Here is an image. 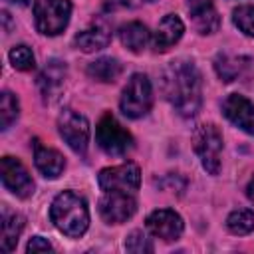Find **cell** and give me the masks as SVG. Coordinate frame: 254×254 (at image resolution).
Masks as SVG:
<instances>
[{"label": "cell", "mask_w": 254, "mask_h": 254, "mask_svg": "<svg viewBox=\"0 0 254 254\" xmlns=\"http://www.w3.org/2000/svg\"><path fill=\"white\" fill-rule=\"evenodd\" d=\"M222 113L230 123L254 135V103L250 99H246L244 95L232 93L222 101Z\"/></svg>", "instance_id": "11"}, {"label": "cell", "mask_w": 254, "mask_h": 254, "mask_svg": "<svg viewBox=\"0 0 254 254\" xmlns=\"http://www.w3.org/2000/svg\"><path fill=\"white\" fill-rule=\"evenodd\" d=\"M97 183L103 190H123L135 192L141 183V171L135 163H123L117 167H107L99 173Z\"/></svg>", "instance_id": "8"}, {"label": "cell", "mask_w": 254, "mask_h": 254, "mask_svg": "<svg viewBox=\"0 0 254 254\" xmlns=\"http://www.w3.org/2000/svg\"><path fill=\"white\" fill-rule=\"evenodd\" d=\"M87 73L97 81H115L121 75V64L115 58H99L87 65Z\"/></svg>", "instance_id": "20"}, {"label": "cell", "mask_w": 254, "mask_h": 254, "mask_svg": "<svg viewBox=\"0 0 254 254\" xmlns=\"http://www.w3.org/2000/svg\"><path fill=\"white\" fill-rule=\"evenodd\" d=\"M232 20L236 24V28L240 32H244L246 36L254 38V6L246 4V6H238L232 12Z\"/></svg>", "instance_id": "24"}, {"label": "cell", "mask_w": 254, "mask_h": 254, "mask_svg": "<svg viewBox=\"0 0 254 254\" xmlns=\"http://www.w3.org/2000/svg\"><path fill=\"white\" fill-rule=\"evenodd\" d=\"M125 248L127 252H135V254H143V252H153V244L151 240L141 232V230H133L127 240H125Z\"/></svg>", "instance_id": "26"}, {"label": "cell", "mask_w": 254, "mask_h": 254, "mask_svg": "<svg viewBox=\"0 0 254 254\" xmlns=\"http://www.w3.org/2000/svg\"><path fill=\"white\" fill-rule=\"evenodd\" d=\"M95 139L97 145L107 153V155H125L133 147V137L129 131L123 129V125L117 123V119L111 113H105L97 127H95Z\"/></svg>", "instance_id": "6"}, {"label": "cell", "mask_w": 254, "mask_h": 254, "mask_svg": "<svg viewBox=\"0 0 254 254\" xmlns=\"http://www.w3.org/2000/svg\"><path fill=\"white\" fill-rule=\"evenodd\" d=\"M18 99L14 93L4 91L2 93V103H0V125L2 129H8L12 125V121H16L18 117Z\"/></svg>", "instance_id": "23"}, {"label": "cell", "mask_w": 254, "mask_h": 254, "mask_svg": "<svg viewBox=\"0 0 254 254\" xmlns=\"http://www.w3.org/2000/svg\"><path fill=\"white\" fill-rule=\"evenodd\" d=\"M153 105V89H151V81L147 75L143 73H133L131 79L127 81L123 93H121V101L119 107L123 111V115L137 119L143 117Z\"/></svg>", "instance_id": "3"}, {"label": "cell", "mask_w": 254, "mask_h": 254, "mask_svg": "<svg viewBox=\"0 0 254 254\" xmlns=\"http://www.w3.org/2000/svg\"><path fill=\"white\" fill-rule=\"evenodd\" d=\"M10 64L20 69V71H28V69H34L36 65V60H34V54L28 46H16L10 50Z\"/></svg>", "instance_id": "25"}, {"label": "cell", "mask_w": 254, "mask_h": 254, "mask_svg": "<svg viewBox=\"0 0 254 254\" xmlns=\"http://www.w3.org/2000/svg\"><path fill=\"white\" fill-rule=\"evenodd\" d=\"M163 95L183 117H194L202 103V81L196 65L187 60L171 62L161 79Z\"/></svg>", "instance_id": "1"}, {"label": "cell", "mask_w": 254, "mask_h": 254, "mask_svg": "<svg viewBox=\"0 0 254 254\" xmlns=\"http://www.w3.org/2000/svg\"><path fill=\"white\" fill-rule=\"evenodd\" d=\"M246 194H248V198L254 202V177L250 179V183H248V187H246Z\"/></svg>", "instance_id": "29"}, {"label": "cell", "mask_w": 254, "mask_h": 254, "mask_svg": "<svg viewBox=\"0 0 254 254\" xmlns=\"http://www.w3.org/2000/svg\"><path fill=\"white\" fill-rule=\"evenodd\" d=\"M73 42L85 54L97 52V50H103L111 42V32L105 26H93V28H87V30L79 32Z\"/></svg>", "instance_id": "17"}, {"label": "cell", "mask_w": 254, "mask_h": 254, "mask_svg": "<svg viewBox=\"0 0 254 254\" xmlns=\"http://www.w3.org/2000/svg\"><path fill=\"white\" fill-rule=\"evenodd\" d=\"M71 14L69 0H36L34 20L36 28L46 36H58L65 30Z\"/></svg>", "instance_id": "4"}, {"label": "cell", "mask_w": 254, "mask_h": 254, "mask_svg": "<svg viewBox=\"0 0 254 254\" xmlns=\"http://www.w3.org/2000/svg\"><path fill=\"white\" fill-rule=\"evenodd\" d=\"M34 163L38 167V171L48 177V179H56L62 175L64 167H65V161L62 157V153H58L56 149H50V147H44L38 139L34 141Z\"/></svg>", "instance_id": "15"}, {"label": "cell", "mask_w": 254, "mask_h": 254, "mask_svg": "<svg viewBox=\"0 0 254 254\" xmlns=\"http://www.w3.org/2000/svg\"><path fill=\"white\" fill-rule=\"evenodd\" d=\"M137 210V202L133 198V192L123 190H105V194L99 198V214L109 224H119L131 218Z\"/></svg>", "instance_id": "9"}, {"label": "cell", "mask_w": 254, "mask_h": 254, "mask_svg": "<svg viewBox=\"0 0 254 254\" xmlns=\"http://www.w3.org/2000/svg\"><path fill=\"white\" fill-rule=\"evenodd\" d=\"M248 60L246 58H238V56H228V54H220L214 60V69L218 73V77L222 81H234L238 75H242V71L246 69Z\"/></svg>", "instance_id": "19"}, {"label": "cell", "mask_w": 254, "mask_h": 254, "mask_svg": "<svg viewBox=\"0 0 254 254\" xmlns=\"http://www.w3.org/2000/svg\"><path fill=\"white\" fill-rule=\"evenodd\" d=\"M183 32H185V24L183 20L177 16V14H167L155 34H153V48L155 52H167L169 48H173L181 38H183Z\"/></svg>", "instance_id": "13"}, {"label": "cell", "mask_w": 254, "mask_h": 254, "mask_svg": "<svg viewBox=\"0 0 254 254\" xmlns=\"http://www.w3.org/2000/svg\"><path fill=\"white\" fill-rule=\"evenodd\" d=\"M50 218L60 232L71 238L81 236L89 226L87 204L79 194L71 190H64L54 198L50 206Z\"/></svg>", "instance_id": "2"}, {"label": "cell", "mask_w": 254, "mask_h": 254, "mask_svg": "<svg viewBox=\"0 0 254 254\" xmlns=\"http://www.w3.org/2000/svg\"><path fill=\"white\" fill-rule=\"evenodd\" d=\"M26 250H28V252H48V250H52V244H50L46 238H42V236H34V238L28 242Z\"/></svg>", "instance_id": "27"}, {"label": "cell", "mask_w": 254, "mask_h": 254, "mask_svg": "<svg viewBox=\"0 0 254 254\" xmlns=\"http://www.w3.org/2000/svg\"><path fill=\"white\" fill-rule=\"evenodd\" d=\"M64 77H65V64L52 60L46 64V67L42 69L40 77H38V87L40 93L44 95L46 101H56L62 87H64Z\"/></svg>", "instance_id": "14"}, {"label": "cell", "mask_w": 254, "mask_h": 254, "mask_svg": "<svg viewBox=\"0 0 254 254\" xmlns=\"http://www.w3.org/2000/svg\"><path fill=\"white\" fill-rule=\"evenodd\" d=\"M190 16H192V24H194L196 32H200V34H212L220 26V18L212 6L206 10H200V12H192Z\"/></svg>", "instance_id": "22"}, {"label": "cell", "mask_w": 254, "mask_h": 254, "mask_svg": "<svg viewBox=\"0 0 254 254\" xmlns=\"http://www.w3.org/2000/svg\"><path fill=\"white\" fill-rule=\"evenodd\" d=\"M8 2H14V4H26L28 0H8Z\"/></svg>", "instance_id": "30"}, {"label": "cell", "mask_w": 254, "mask_h": 254, "mask_svg": "<svg viewBox=\"0 0 254 254\" xmlns=\"http://www.w3.org/2000/svg\"><path fill=\"white\" fill-rule=\"evenodd\" d=\"M58 129L64 141L77 155H85L87 143H89V123L81 113L73 109H64L58 119Z\"/></svg>", "instance_id": "7"}, {"label": "cell", "mask_w": 254, "mask_h": 254, "mask_svg": "<svg viewBox=\"0 0 254 254\" xmlns=\"http://www.w3.org/2000/svg\"><path fill=\"white\" fill-rule=\"evenodd\" d=\"M119 40H121V44L127 50H131V52L137 54V52H143L145 46L149 44L151 32L141 22H129V24H123L119 28Z\"/></svg>", "instance_id": "16"}, {"label": "cell", "mask_w": 254, "mask_h": 254, "mask_svg": "<svg viewBox=\"0 0 254 254\" xmlns=\"http://www.w3.org/2000/svg\"><path fill=\"white\" fill-rule=\"evenodd\" d=\"M24 216L18 212H2V250L4 252H12L20 232L24 230Z\"/></svg>", "instance_id": "18"}, {"label": "cell", "mask_w": 254, "mask_h": 254, "mask_svg": "<svg viewBox=\"0 0 254 254\" xmlns=\"http://www.w3.org/2000/svg\"><path fill=\"white\" fill-rule=\"evenodd\" d=\"M183 218L171 208H159L147 216L149 232L163 240H177L183 232Z\"/></svg>", "instance_id": "12"}, {"label": "cell", "mask_w": 254, "mask_h": 254, "mask_svg": "<svg viewBox=\"0 0 254 254\" xmlns=\"http://www.w3.org/2000/svg\"><path fill=\"white\" fill-rule=\"evenodd\" d=\"M0 173H2V183L4 187L20 196V198H28L32 192H34V181L32 177L28 175L26 167L14 159V157H4L2 163H0Z\"/></svg>", "instance_id": "10"}, {"label": "cell", "mask_w": 254, "mask_h": 254, "mask_svg": "<svg viewBox=\"0 0 254 254\" xmlns=\"http://www.w3.org/2000/svg\"><path fill=\"white\" fill-rule=\"evenodd\" d=\"M226 226L232 234H238V236L250 234L254 230V210L238 208V210L230 212L228 218H226Z\"/></svg>", "instance_id": "21"}, {"label": "cell", "mask_w": 254, "mask_h": 254, "mask_svg": "<svg viewBox=\"0 0 254 254\" xmlns=\"http://www.w3.org/2000/svg\"><path fill=\"white\" fill-rule=\"evenodd\" d=\"M192 147L198 155L202 167L210 175H218L220 171V151H222V135L214 125H200L192 135Z\"/></svg>", "instance_id": "5"}, {"label": "cell", "mask_w": 254, "mask_h": 254, "mask_svg": "<svg viewBox=\"0 0 254 254\" xmlns=\"http://www.w3.org/2000/svg\"><path fill=\"white\" fill-rule=\"evenodd\" d=\"M212 6V0H189V8H190V14L192 12H200V10H206Z\"/></svg>", "instance_id": "28"}]
</instances>
